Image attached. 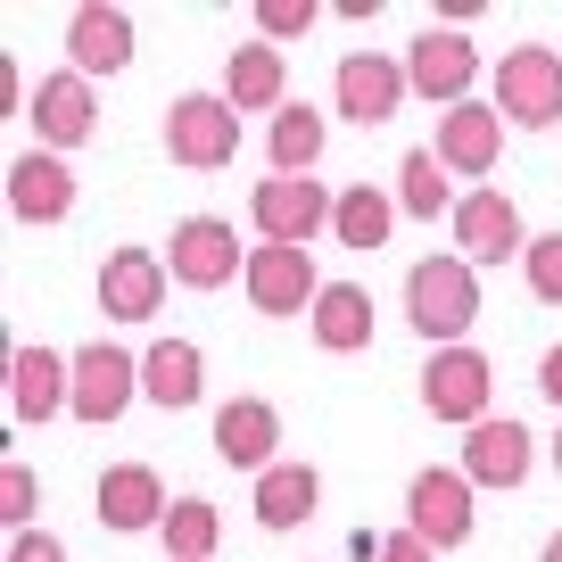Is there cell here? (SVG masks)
<instances>
[{
    "instance_id": "obj_1",
    "label": "cell",
    "mask_w": 562,
    "mask_h": 562,
    "mask_svg": "<svg viewBox=\"0 0 562 562\" xmlns=\"http://www.w3.org/2000/svg\"><path fill=\"white\" fill-rule=\"evenodd\" d=\"M405 323L430 348H463V331L480 323V265L463 257H422L405 273Z\"/></svg>"
},
{
    "instance_id": "obj_2",
    "label": "cell",
    "mask_w": 562,
    "mask_h": 562,
    "mask_svg": "<svg viewBox=\"0 0 562 562\" xmlns=\"http://www.w3.org/2000/svg\"><path fill=\"white\" fill-rule=\"evenodd\" d=\"M166 158L191 166V175H215V166L240 158V108L224 91H182L166 108Z\"/></svg>"
},
{
    "instance_id": "obj_3",
    "label": "cell",
    "mask_w": 562,
    "mask_h": 562,
    "mask_svg": "<svg viewBox=\"0 0 562 562\" xmlns=\"http://www.w3.org/2000/svg\"><path fill=\"white\" fill-rule=\"evenodd\" d=\"M496 116H505V124H529V133L562 124V50L521 42V50L496 58Z\"/></svg>"
},
{
    "instance_id": "obj_4",
    "label": "cell",
    "mask_w": 562,
    "mask_h": 562,
    "mask_svg": "<svg viewBox=\"0 0 562 562\" xmlns=\"http://www.w3.org/2000/svg\"><path fill=\"white\" fill-rule=\"evenodd\" d=\"M248 215H257V232H265L273 248H306L315 232H331L339 199L323 191L315 175H273V182H257V191H248Z\"/></svg>"
},
{
    "instance_id": "obj_5",
    "label": "cell",
    "mask_w": 562,
    "mask_h": 562,
    "mask_svg": "<svg viewBox=\"0 0 562 562\" xmlns=\"http://www.w3.org/2000/svg\"><path fill=\"white\" fill-rule=\"evenodd\" d=\"M488 397H496V372L488 356L463 339V348H430V364H422V405L439 422H463V430H480L488 422Z\"/></svg>"
},
{
    "instance_id": "obj_6",
    "label": "cell",
    "mask_w": 562,
    "mask_h": 562,
    "mask_svg": "<svg viewBox=\"0 0 562 562\" xmlns=\"http://www.w3.org/2000/svg\"><path fill=\"white\" fill-rule=\"evenodd\" d=\"M405 529H414L430 554H456L463 538H472V480L463 472H414L405 480Z\"/></svg>"
},
{
    "instance_id": "obj_7",
    "label": "cell",
    "mask_w": 562,
    "mask_h": 562,
    "mask_svg": "<svg viewBox=\"0 0 562 562\" xmlns=\"http://www.w3.org/2000/svg\"><path fill=\"white\" fill-rule=\"evenodd\" d=\"M166 273H175L182 290H224L232 273H248L240 232H232L224 215H182L175 240H166Z\"/></svg>"
},
{
    "instance_id": "obj_8",
    "label": "cell",
    "mask_w": 562,
    "mask_h": 562,
    "mask_svg": "<svg viewBox=\"0 0 562 562\" xmlns=\"http://www.w3.org/2000/svg\"><path fill=\"white\" fill-rule=\"evenodd\" d=\"M248 306L257 315H315L323 281H315V248H248V273H240Z\"/></svg>"
},
{
    "instance_id": "obj_9",
    "label": "cell",
    "mask_w": 562,
    "mask_h": 562,
    "mask_svg": "<svg viewBox=\"0 0 562 562\" xmlns=\"http://www.w3.org/2000/svg\"><path fill=\"white\" fill-rule=\"evenodd\" d=\"M405 91H414V83H405V58H381V50H348V58H339V75H331L339 116H348V124H364V133L397 116V108H405Z\"/></svg>"
},
{
    "instance_id": "obj_10",
    "label": "cell",
    "mask_w": 562,
    "mask_h": 562,
    "mask_svg": "<svg viewBox=\"0 0 562 562\" xmlns=\"http://www.w3.org/2000/svg\"><path fill=\"white\" fill-rule=\"evenodd\" d=\"M140 397V356H124L116 339H91V348H75V422H116L124 405Z\"/></svg>"
},
{
    "instance_id": "obj_11",
    "label": "cell",
    "mask_w": 562,
    "mask_h": 562,
    "mask_svg": "<svg viewBox=\"0 0 562 562\" xmlns=\"http://www.w3.org/2000/svg\"><path fill=\"white\" fill-rule=\"evenodd\" d=\"M456 257L463 265H505V257H529V232H521V207L505 191H463L456 207Z\"/></svg>"
},
{
    "instance_id": "obj_12",
    "label": "cell",
    "mask_w": 562,
    "mask_h": 562,
    "mask_svg": "<svg viewBox=\"0 0 562 562\" xmlns=\"http://www.w3.org/2000/svg\"><path fill=\"white\" fill-rule=\"evenodd\" d=\"M405 83L422 91V100H439V108H463L480 83V50L456 34V25H430V34L405 50Z\"/></svg>"
},
{
    "instance_id": "obj_13",
    "label": "cell",
    "mask_w": 562,
    "mask_h": 562,
    "mask_svg": "<svg viewBox=\"0 0 562 562\" xmlns=\"http://www.w3.org/2000/svg\"><path fill=\"white\" fill-rule=\"evenodd\" d=\"M166 306V257L158 248H108L100 265V315L108 323H149Z\"/></svg>"
},
{
    "instance_id": "obj_14",
    "label": "cell",
    "mask_w": 562,
    "mask_h": 562,
    "mask_svg": "<svg viewBox=\"0 0 562 562\" xmlns=\"http://www.w3.org/2000/svg\"><path fill=\"white\" fill-rule=\"evenodd\" d=\"M529 463H538V439L513 414H488L480 430H463V480L472 488H521Z\"/></svg>"
},
{
    "instance_id": "obj_15",
    "label": "cell",
    "mask_w": 562,
    "mask_h": 562,
    "mask_svg": "<svg viewBox=\"0 0 562 562\" xmlns=\"http://www.w3.org/2000/svg\"><path fill=\"white\" fill-rule=\"evenodd\" d=\"M439 166L463 182H480L496 166V149H505V116H496V100H463V108H439Z\"/></svg>"
},
{
    "instance_id": "obj_16",
    "label": "cell",
    "mask_w": 562,
    "mask_h": 562,
    "mask_svg": "<svg viewBox=\"0 0 562 562\" xmlns=\"http://www.w3.org/2000/svg\"><path fill=\"white\" fill-rule=\"evenodd\" d=\"M34 133H42V149H58V158H67L75 140L100 133V100H91V75H75V67L42 75V91H34Z\"/></svg>"
},
{
    "instance_id": "obj_17",
    "label": "cell",
    "mask_w": 562,
    "mask_h": 562,
    "mask_svg": "<svg viewBox=\"0 0 562 562\" xmlns=\"http://www.w3.org/2000/svg\"><path fill=\"white\" fill-rule=\"evenodd\" d=\"M75 405V356L58 348H18L9 356V414L18 422H50Z\"/></svg>"
},
{
    "instance_id": "obj_18",
    "label": "cell",
    "mask_w": 562,
    "mask_h": 562,
    "mask_svg": "<svg viewBox=\"0 0 562 562\" xmlns=\"http://www.w3.org/2000/svg\"><path fill=\"white\" fill-rule=\"evenodd\" d=\"M67 67L75 75H124L133 67V18L108 9V0H83L67 18Z\"/></svg>"
},
{
    "instance_id": "obj_19",
    "label": "cell",
    "mask_w": 562,
    "mask_h": 562,
    "mask_svg": "<svg viewBox=\"0 0 562 562\" xmlns=\"http://www.w3.org/2000/svg\"><path fill=\"white\" fill-rule=\"evenodd\" d=\"M273 447H281V414L265 397H232L215 405V456L232 463V472H273Z\"/></svg>"
},
{
    "instance_id": "obj_20",
    "label": "cell",
    "mask_w": 562,
    "mask_h": 562,
    "mask_svg": "<svg viewBox=\"0 0 562 562\" xmlns=\"http://www.w3.org/2000/svg\"><path fill=\"white\" fill-rule=\"evenodd\" d=\"M9 207H18L25 224H67L75 215V166L58 158V149H25V158L9 166Z\"/></svg>"
},
{
    "instance_id": "obj_21",
    "label": "cell",
    "mask_w": 562,
    "mask_h": 562,
    "mask_svg": "<svg viewBox=\"0 0 562 562\" xmlns=\"http://www.w3.org/2000/svg\"><path fill=\"white\" fill-rule=\"evenodd\" d=\"M166 480L149 463H108L100 472V521L108 529H166Z\"/></svg>"
},
{
    "instance_id": "obj_22",
    "label": "cell",
    "mask_w": 562,
    "mask_h": 562,
    "mask_svg": "<svg viewBox=\"0 0 562 562\" xmlns=\"http://www.w3.org/2000/svg\"><path fill=\"white\" fill-rule=\"evenodd\" d=\"M224 100L240 108V116H257V108H290V67H281L273 42H240V50L224 58Z\"/></svg>"
},
{
    "instance_id": "obj_23",
    "label": "cell",
    "mask_w": 562,
    "mask_h": 562,
    "mask_svg": "<svg viewBox=\"0 0 562 562\" xmlns=\"http://www.w3.org/2000/svg\"><path fill=\"white\" fill-rule=\"evenodd\" d=\"M140 397L166 405V414L199 405V397H207V356H199L191 339H158V348L140 356Z\"/></svg>"
},
{
    "instance_id": "obj_24",
    "label": "cell",
    "mask_w": 562,
    "mask_h": 562,
    "mask_svg": "<svg viewBox=\"0 0 562 562\" xmlns=\"http://www.w3.org/2000/svg\"><path fill=\"white\" fill-rule=\"evenodd\" d=\"M306 331H315V348H331V356L372 348V290H364V281H323Z\"/></svg>"
},
{
    "instance_id": "obj_25",
    "label": "cell",
    "mask_w": 562,
    "mask_h": 562,
    "mask_svg": "<svg viewBox=\"0 0 562 562\" xmlns=\"http://www.w3.org/2000/svg\"><path fill=\"white\" fill-rule=\"evenodd\" d=\"M315 505H323V472H315V463H273V472L257 480V521L265 529L315 521Z\"/></svg>"
},
{
    "instance_id": "obj_26",
    "label": "cell",
    "mask_w": 562,
    "mask_h": 562,
    "mask_svg": "<svg viewBox=\"0 0 562 562\" xmlns=\"http://www.w3.org/2000/svg\"><path fill=\"white\" fill-rule=\"evenodd\" d=\"M323 140H331V124H323L306 100H290L273 124H265V158H273V175H315Z\"/></svg>"
},
{
    "instance_id": "obj_27",
    "label": "cell",
    "mask_w": 562,
    "mask_h": 562,
    "mask_svg": "<svg viewBox=\"0 0 562 562\" xmlns=\"http://www.w3.org/2000/svg\"><path fill=\"white\" fill-rule=\"evenodd\" d=\"M166 562H215V546H224V513L207 505V496H175V513H166Z\"/></svg>"
},
{
    "instance_id": "obj_28",
    "label": "cell",
    "mask_w": 562,
    "mask_h": 562,
    "mask_svg": "<svg viewBox=\"0 0 562 562\" xmlns=\"http://www.w3.org/2000/svg\"><path fill=\"white\" fill-rule=\"evenodd\" d=\"M397 215H405V207L381 191V182H356V191H339V215H331V232H339V248H381Z\"/></svg>"
},
{
    "instance_id": "obj_29",
    "label": "cell",
    "mask_w": 562,
    "mask_h": 562,
    "mask_svg": "<svg viewBox=\"0 0 562 562\" xmlns=\"http://www.w3.org/2000/svg\"><path fill=\"white\" fill-rule=\"evenodd\" d=\"M397 207L405 215H456L463 207V199L456 191H447V166H439V149H405V158H397Z\"/></svg>"
},
{
    "instance_id": "obj_30",
    "label": "cell",
    "mask_w": 562,
    "mask_h": 562,
    "mask_svg": "<svg viewBox=\"0 0 562 562\" xmlns=\"http://www.w3.org/2000/svg\"><path fill=\"white\" fill-rule=\"evenodd\" d=\"M315 18L323 9H306V0H257V42H299V34H315Z\"/></svg>"
},
{
    "instance_id": "obj_31",
    "label": "cell",
    "mask_w": 562,
    "mask_h": 562,
    "mask_svg": "<svg viewBox=\"0 0 562 562\" xmlns=\"http://www.w3.org/2000/svg\"><path fill=\"white\" fill-rule=\"evenodd\" d=\"M521 273H529V290H538L546 306H562V232H538V240H529Z\"/></svg>"
},
{
    "instance_id": "obj_32",
    "label": "cell",
    "mask_w": 562,
    "mask_h": 562,
    "mask_svg": "<svg viewBox=\"0 0 562 562\" xmlns=\"http://www.w3.org/2000/svg\"><path fill=\"white\" fill-rule=\"evenodd\" d=\"M34 505H42L34 472H25V463H9V472H0V513H9L18 529H34Z\"/></svg>"
},
{
    "instance_id": "obj_33",
    "label": "cell",
    "mask_w": 562,
    "mask_h": 562,
    "mask_svg": "<svg viewBox=\"0 0 562 562\" xmlns=\"http://www.w3.org/2000/svg\"><path fill=\"white\" fill-rule=\"evenodd\" d=\"M9 562H67V546H58L50 529H18V538H9Z\"/></svg>"
},
{
    "instance_id": "obj_34",
    "label": "cell",
    "mask_w": 562,
    "mask_h": 562,
    "mask_svg": "<svg viewBox=\"0 0 562 562\" xmlns=\"http://www.w3.org/2000/svg\"><path fill=\"white\" fill-rule=\"evenodd\" d=\"M372 562H430V546H422L414 529H397V538H381V546H372Z\"/></svg>"
},
{
    "instance_id": "obj_35",
    "label": "cell",
    "mask_w": 562,
    "mask_h": 562,
    "mask_svg": "<svg viewBox=\"0 0 562 562\" xmlns=\"http://www.w3.org/2000/svg\"><path fill=\"white\" fill-rule=\"evenodd\" d=\"M0 108H9V116H34V91H25L18 58H9V67H0Z\"/></svg>"
},
{
    "instance_id": "obj_36",
    "label": "cell",
    "mask_w": 562,
    "mask_h": 562,
    "mask_svg": "<svg viewBox=\"0 0 562 562\" xmlns=\"http://www.w3.org/2000/svg\"><path fill=\"white\" fill-rule=\"evenodd\" d=\"M538 389L562 405V348H546V364H538Z\"/></svg>"
},
{
    "instance_id": "obj_37",
    "label": "cell",
    "mask_w": 562,
    "mask_h": 562,
    "mask_svg": "<svg viewBox=\"0 0 562 562\" xmlns=\"http://www.w3.org/2000/svg\"><path fill=\"white\" fill-rule=\"evenodd\" d=\"M538 562H562V529H554V538H546V554Z\"/></svg>"
},
{
    "instance_id": "obj_38",
    "label": "cell",
    "mask_w": 562,
    "mask_h": 562,
    "mask_svg": "<svg viewBox=\"0 0 562 562\" xmlns=\"http://www.w3.org/2000/svg\"><path fill=\"white\" fill-rule=\"evenodd\" d=\"M554 472H562V430H554Z\"/></svg>"
}]
</instances>
